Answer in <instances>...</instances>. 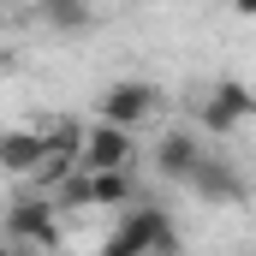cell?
<instances>
[{"mask_svg": "<svg viewBox=\"0 0 256 256\" xmlns=\"http://www.w3.org/2000/svg\"><path fill=\"white\" fill-rule=\"evenodd\" d=\"M250 114H256V90L238 84V78H220V84L196 102V126L208 131V137H232Z\"/></svg>", "mask_w": 256, "mask_h": 256, "instance_id": "obj_1", "label": "cell"}, {"mask_svg": "<svg viewBox=\"0 0 256 256\" xmlns=\"http://www.w3.org/2000/svg\"><path fill=\"white\" fill-rule=\"evenodd\" d=\"M202 202H214V208H232V202H244L250 196V179L226 161V155H214V149H202V161H196V173L185 179Z\"/></svg>", "mask_w": 256, "mask_h": 256, "instance_id": "obj_2", "label": "cell"}, {"mask_svg": "<svg viewBox=\"0 0 256 256\" xmlns=\"http://www.w3.org/2000/svg\"><path fill=\"white\" fill-rule=\"evenodd\" d=\"M6 232L24 244H60V202L48 191H30L6 208Z\"/></svg>", "mask_w": 256, "mask_h": 256, "instance_id": "obj_3", "label": "cell"}, {"mask_svg": "<svg viewBox=\"0 0 256 256\" xmlns=\"http://www.w3.org/2000/svg\"><path fill=\"white\" fill-rule=\"evenodd\" d=\"M120 226L143 244V256H179V220L161 202H126V220Z\"/></svg>", "mask_w": 256, "mask_h": 256, "instance_id": "obj_4", "label": "cell"}, {"mask_svg": "<svg viewBox=\"0 0 256 256\" xmlns=\"http://www.w3.org/2000/svg\"><path fill=\"white\" fill-rule=\"evenodd\" d=\"M155 102H161V96H155L149 84H137V78H114V84L96 96V114H102L108 126H126V131H131V126H143V120L155 114Z\"/></svg>", "mask_w": 256, "mask_h": 256, "instance_id": "obj_5", "label": "cell"}, {"mask_svg": "<svg viewBox=\"0 0 256 256\" xmlns=\"http://www.w3.org/2000/svg\"><path fill=\"white\" fill-rule=\"evenodd\" d=\"M42 161H48V137H42L36 126L0 131V173H6V179H36Z\"/></svg>", "mask_w": 256, "mask_h": 256, "instance_id": "obj_6", "label": "cell"}, {"mask_svg": "<svg viewBox=\"0 0 256 256\" xmlns=\"http://www.w3.org/2000/svg\"><path fill=\"white\" fill-rule=\"evenodd\" d=\"M131 131L126 126H108V120H96V126L84 131V167L90 173H102V167H131Z\"/></svg>", "mask_w": 256, "mask_h": 256, "instance_id": "obj_7", "label": "cell"}, {"mask_svg": "<svg viewBox=\"0 0 256 256\" xmlns=\"http://www.w3.org/2000/svg\"><path fill=\"white\" fill-rule=\"evenodd\" d=\"M196 161H202V137H196V131H167V137L155 143V173H161V179H173V185H185V179H191Z\"/></svg>", "mask_w": 256, "mask_h": 256, "instance_id": "obj_8", "label": "cell"}, {"mask_svg": "<svg viewBox=\"0 0 256 256\" xmlns=\"http://www.w3.org/2000/svg\"><path fill=\"white\" fill-rule=\"evenodd\" d=\"M84 173H90V167H84ZM131 191H137V185H131L126 167H102V173H90V208H126Z\"/></svg>", "mask_w": 256, "mask_h": 256, "instance_id": "obj_9", "label": "cell"}, {"mask_svg": "<svg viewBox=\"0 0 256 256\" xmlns=\"http://www.w3.org/2000/svg\"><path fill=\"white\" fill-rule=\"evenodd\" d=\"M36 6L54 30H84L90 24V0H36Z\"/></svg>", "mask_w": 256, "mask_h": 256, "instance_id": "obj_10", "label": "cell"}, {"mask_svg": "<svg viewBox=\"0 0 256 256\" xmlns=\"http://www.w3.org/2000/svg\"><path fill=\"white\" fill-rule=\"evenodd\" d=\"M96 256H143V244H137V238H131L126 226H120L114 238H102V250H96Z\"/></svg>", "mask_w": 256, "mask_h": 256, "instance_id": "obj_11", "label": "cell"}, {"mask_svg": "<svg viewBox=\"0 0 256 256\" xmlns=\"http://www.w3.org/2000/svg\"><path fill=\"white\" fill-rule=\"evenodd\" d=\"M232 12L238 18H256V0H232Z\"/></svg>", "mask_w": 256, "mask_h": 256, "instance_id": "obj_12", "label": "cell"}, {"mask_svg": "<svg viewBox=\"0 0 256 256\" xmlns=\"http://www.w3.org/2000/svg\"><path fill=\"white\" fill-rule=\"evenodd\" d=\"M0 24H6V18H0Z\"/></svg>", "mask_w": 256, "mask_h": 256, "instance_id": "obj_13", "label": "cell"}, {"mask_svg": "<svg viewBox=\"0 0 256 256\" xmlns=\"http://www.w3.org/2000/svg\"><path fill=\"white\" fill-rule=\"evenodd\" d=\"M0 256H6V250H0Z\"/></svg>", "mask_w": 256, "mask_h": 256, "instance_id": "obj_14", "label": "cell"}]
</instances>
